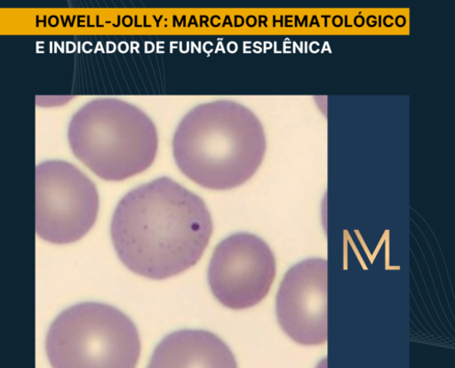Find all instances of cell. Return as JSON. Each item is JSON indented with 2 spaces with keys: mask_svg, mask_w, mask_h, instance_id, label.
<instances>
[{
  "mask_svg": "<svg viewBox=\"0 0 455 368\" xmlns=\"http://www.w3.org/2000/svg\"><path fill=\"white\" fill-rule=\"evenodd\" d=\"M72 152L107 180H123L148 170L158 148L155 124L142 110L117 99H97L72 117Z\"/></svg>",
  "mask_w": 455,
  "mask_h": 368,
  "instance_id": "3",
  "label": "cell"
},
{
  "mask_svg": "<svg viewBox=\"0 0 455 368\" xmlns=\"http://www.w3.org/2000/svg\"><path fill=\"white\" fill-rule=\"evenodd\" d=\"M180 170L199 186L229 190L243 186L260 166L266 149L261 124L231 100L199 105L180 123L173 138Z\"/></svg>",
  "mask_w": 455,
  "mask_h": 368,
  "instance_id": "2",
  "label": "cell"
},
{
  "mask_svg": "<svg viewBox=\"0 0 455 368\" xmlns=\"http://www.w3.org/2000/svg\"><path fill=\"white\" fill-rule=\"evenodd\" d=\"M212 232L204 202L167 177L128 193L112 222L114 245L125 267L156 280L195 266Z\"/></svg>",
  "mask_w": 455,
  "mask_h": 368,
  "instance_id": "1",
  "label": "cell"
},
{
  "mask_svg": "<svg viewBox=\"0 0 455 368\" xmlns=\"http://www.w3.org/2000/svg\"><path fill=\"white\" fill-rule=\"evenodd\" d=\"M98 210L94 183L76 166L50 161L36 167V231L42 239L55 244L82 239Z\"/></svg>",
  "mask_w": 455,
  "mask_h": 368,
  "instance_id": "5",
  "label": "cell"
},
{
  "mask_svg": "<svg viewBox=\"0 0 455 368\" xmlns=\"http://www.w3.org/2000/svg\"><path fill=\"white\" fill-rule=\"evenodd\" d=\"M280 326L303 346L328 340V261L308 259L285 275L276 300Z\"/></svg>",
  "mask_w": 455,
  "mask_h": 368,
  "instance_id": "7",
  "label": "cell"
},
{
  "mask_svg": "<svg viewBox=\"0 0 455 368\" xmlns=\"http://www.w3.org/2000/svg\"><path fill=\"white\" fill-rule=\"evenodd\" d=\"M46 352L56 368H132L140 356V339L119 309L100 303L76 305L52 324Z\"/></svg>",
  "mask_w": 455,
  "mask_h": 368,
  "instance_id": "4",
  "label": "cell"
},
{
  "mask_svg": "<svg viewBox=\"0 0 455 368\" xmlns=\"http://www.w3.org/2000/svg\"><path fill=\"white\" fill-rule=\"evenodd\" d=\"M275 275L276 261L271 248L255 235L238 233L216 249L208 280L213 295L224 306L246 309L269 293Z\"/></svg>",
  "mask_w": 455,
  "mask_h": 368,
  "instance_id": "6",
  "label": "cell"
},
{
  "mask_svg": "<svg viewBox=\"0 0 455 368\" xmlns=\"http://www.w3.org/2000/svg\"><path fill=\"white\" fill-rule=\"evenodd\" d=\"M236 366L224 341L204 331H180L166 337L155 350L149 367Z\"/></svg>",
  "mask_w": 455,
  "mask_h": 368,
  "instance_id": "8",
  "label": "cell"
}]
</instances>
